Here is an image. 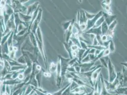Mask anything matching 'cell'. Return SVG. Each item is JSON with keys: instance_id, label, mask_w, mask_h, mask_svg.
<instances>
[{"instance_id": "obj_1", "label": "cell", "mask_w": 127, "mask_h": 95, "mask_svg": "<svg viewBox=\"0 0 127 95\" xmlns=\"http://www.w3.org/2000/svg\"><path fill=\"white\" fill-rule=\"evenodd\" d=\"M23 75L22 74H20V75H19V78L20 79H23Z\"/></svg>"}, {"instance_id": "obj_2", "label": "cell", "mask_w": 127, "mask_h": 95, "mask_svg": "<svg viewBox=\"0 0 127 95\" xmlns=\"http://www.w3.org/2000/svg\"><path fill=\"white\" fill-rule=\"evenodd\" d=\"M37 69H38V70H40V67L39 66H37Z\"/></svg>"}, {"instance_id": "obj_3", "label": "cell", "mask_w": 127, "mask_h": 95, "mask_svg": "<svg viewBox=\"0 0 127 95\" xmlns=\"http://www.w3.org/2000/svg\"><path fill=\"white\" fill-rule=\"evenodd\" d=\"M14 49H15V50H17V48H14Z\"/></svg>"}, {"instance_id": "obj_4", "label": "cell", "mask_w": 127, "mask_h": 95, "mask_svg": "<svg viewBox=\"0 0 127 95\" xmlns=\"http://www.w3.org/2000/svg\"><path fill=\"white\" fill-rule=\"evenodd\" d=\"M47 95H51V94H48Z\"/></svg>"}]
</instances>
